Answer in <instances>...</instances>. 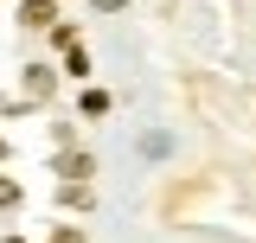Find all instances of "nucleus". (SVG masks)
<instances>
[{
    "instance_id": "2",
    "label": "nucleus",
    "mask_w": 256,
    "mask_h": 243,
    "mask_svg": "<svg viewBox=\"0 0 256 243\" xmlns=\"http://www.w3.org/2000/svg\"><path fill=\"white\" fill-rule=\"evenodd\" d=\"M20 20H26V26H58V6H52V0H26Z\"/></svg>"
},
{
    "instance_id": "7",
    "label": "nucleus",
    "mask_w": 256,
    "mask_h": 243,
    "mask_svg": "<svg viewBox=\"0 0 256 243\" xmlns=\"http://www.w3.org/2000/svg\"><path fill=\"white\" fill-rule=\"evenodd\" d=\"M90 6H102V13H116V6H128V0H90Z\"/></svg>"
},
{
    "instance_id": "9",
    "label": "nucleus",
    "mask_w": 256,
    "mask_h": 243,
    "mask_svg": "<svg viewBox=\"0 0 256 243\" xmlns=\"http://www.w3.org/2000/svg\"><path fill=\"white\" fill-rule=\"evenodd\" d=\"M0 154H6V141H0Z\"/></svg>"
},
{
    "instance_id": "5",
    "label": "nucleus",
    "mask_w": 256,
    "mask_h": 243,
    "mask_svg": "<svg viewBox=\"0 0 256 243\" xmlns=\"http://www.w3.org/2000/svg\"><path fill=\"white\" fill-rule=\"evenodd\" d=\"M0 205H20V180H0Z\"/></svg>"
},
{
    "instance_id": "3",
    "label": "nucleus",
    "mask_w": 256,
    "mask_h": 243,
    "mask_svg": "<svg viewBox=\"0 0 256 243\" xmlns=\"http://www.w3.org/2000/svg\"><path fill=\"white\" fill-rule=\"evenodd\" d=\"M58 173H70V180L84 186V173H90V154H64V160H58Z\"/></svg>"
},
{
    "instance_id": "6",
    "label": "nucleus",
    "mask_w": 256,
    "mask_h": 243,
    "mask_svg": "<svg viewBox=\"0 0 256 243\" xmlns=\"http://www.w3.org/2000/svg\"><path fill=\"white\" fill-rule=\"evenodd\" d=\"M52 243H84V230H70V224H64V230H58Z\"/></svg>"
},
{
    "instance_id": "4",
    "label": "nucleus",
    "mask_w": 256,
    "mask_h": 243,
    "mask_svg": "<svg viewBox=\"0 0 256 243\" xmlns=\"http://www.w3.org/2000/svg\"><path fill=\"white\" fill-rule=\"evenodd\" d=\"M64 205H77V212H84V205H90V186H77V180H64V192H58Z\"/></svg>"
},
{
    "instance_id": "8",
    "label": "nucleus",
    "mask_w": 256,
    "mask_h": 243,
    "mask_svg": "<svg viewBox=\"0 0 256 243\" xmlns=\"http://www.w3.org/2000/svg\"><path fill=\"white\" fill-rule=\"evenodd\" d=\"M6 243H26V237H6Z\"/></svg>"
},
{
    "instance_id": "1",
    "label": "nucleus",
    "mask_w": 256,
    "mask_h": 243,
    "mask_svg": "<svg viewBox=\"0 0 256 243\" xmlns=\"http://www.w3.org/2000/svg\"><path fill=\"white\" fill-rule=\"evenodd\" d=\"M52 96V70L45 64H26V102H45Z\"/></svg>"
}]
</instances>
